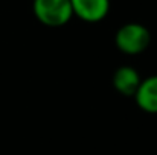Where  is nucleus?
Listing matches in <instances>:
<instances>
[{"label": "nucleus", "instance_id": "1", "mask_svg": "<svg viewBox=\"0 0 157 155\" xmlns=\"http://www.w3.org/2000/svg\"><path fill=\"white\" fill-rule=\"evenodd\" d=\"M114 43L116 47L125 55H139L150 46L151 34L140 23H127L117 29Z\"/></svg>", "mask_w": 157, "mask_h": 155}, {"label": "nucleus", "instance_id": "4", "mask_svg": "<svg viewBox=\"0 0 157 155\" xmlns=\"http://www.w3.org/2000/svg\"><path fill=\"white\" fill-rule=\"evenodd\" d=\"M140 76L134 67L122 65L116 68L113 75V87L116 91H119L124 96H134L140 85Z\"/></svg>", "mask_w": 157, "mask_h": 155}, {"label": "nucleus", "instance_id": "3", "mask_svg": "<svg viewBox=\"0 0 157 155\" xmlns=\"http://www.w3.org/2000/svg\"><path fill=\"white\" fill-rule=\"evenodd\" d=\"M73 15L84 21L96 23L107 17L110 9V0H70Z\"/></svg>", "mask_w": 157, "mask_h": 155}, {"label": "nucleus", "instance_id": "5", "mask_svg": "<svg viewBox=\"0 0 157 155\" xmlns=\"http://www.w3.org/2000/svg\"><path fill=\"white\" fill-rule=\"evenodd\" d=\"M134 99L142 111L157 114V75L140 81V85L134 93Z\"/></svg>", "mask_w": 157, "mask_h": 155}, {"label": "nucleus", "instance_id": "2", "mask_svg": "<svg viewBox=\"0 0 157 155\" xmlns=\"http://www.w3.org/2000/svg\"><path fill=\"white\" fill-rule=\"evenodd\" d=\"M32 11L37 20L49 28L64 26L73 17L70 0H34Z\"/></svg>", "mask_w": 157, "mask_h": 155}]
</instances>
